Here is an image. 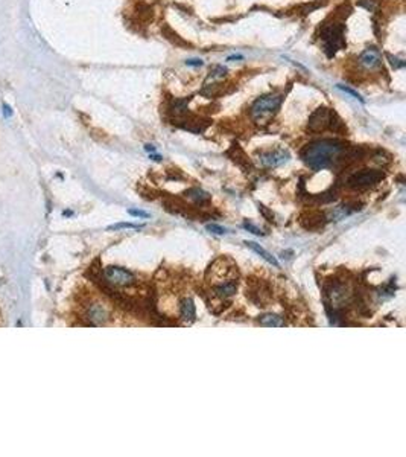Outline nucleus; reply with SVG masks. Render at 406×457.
Masks as SVG:
<instances>
[{
    "label": "nucleus",
    "mask_w": 406,
    "mask_h": 457,
    "mask_svg": "<svg viewBox=\"0 0 406 457\" xmlns=\"http://www.w3.org/2000/svg\"><path fill=\"white\" fill-rule=\"evenodd\" d=\"M345 144L337 139H321L306 145L301 151L303 162L314 171H323L338 160Z\"/></svg>",
    "instance_id": "f257e3e1"
},
{
    "label": "nucleus",
    "mask_w": 406,
    "mask_h": 457,
    "mask_svg": "<svg viewBox=\"0 0 406 457\" xmlns=\"http://www.w3.org/2000/svg\"><path fill=\"white\" fill-rule=\"evenodd\" d=\"M324 302H326V308H332L333 310V317L337 314H341L344 307L352 303V300L355 299V291L356 289L350 285V281L341 279V278H335V279H329L324 287Z\"/></svg>",
    "instance_id": "f03ea898"
},
{
    "label": "nucleus",
    "mask_w": 406,
    "mask_h": 457,
    "mask_svg": "<svg viewBox=\"0 0 406 457\" xmlns=\"http://www.w3.org/2000/svg\"><path fill=\"white\" fill-rule=\"evenodd\" d=\"M282 101H283V96L278 93L263 95L253 102V105L249 108V115L256 122L267 123L280 108Z\"/></svg>",
    "instance_id": "7ed1b4c3"
},
{
    "label": "nucleus",
    "mask_w": 406,
    "mask_h": 457,
    "mask_svg": "<svg viewBox=\"0 0 406 457\" xmlns=\"http://www.w3.org/2000/svg\"><path fill=\"white\" fill-rule=\"evenodd\" d=\"M321 40L324 43V52L329 58H332L339 49L345 46L344 41V26L341 23H330L321 31Z\"/></svg>",
    "instance_id": "20e7f679"
},
{
    "label": "nucleus",
    "mask_w": 406,
    "mask_h": 457,
    "mask_svg": "<svg viewBox=\"0 0 406 457\" xmlns=\"http://www.w3.org/2000/svg\"><path fill=\"white\" fill-rule=\"evenodd\" d=\"M385 178V172L381 169H362L347 178V186L355 191H365L379 185Z\"/></svg>",
    "instance_id": "39448f33"
},
{
    "label": "nucleus",
    "mask_w": 406,
    "mask_h": 457,
    "mask_svg": "<svg viewBox=\"0 0 406 457\" xmlns=\"http://www.w3.org/2000/svg\"><path fill=\"white\" fill-rule=\"evenodd\" d=\"M104 278L111 287H133L137 282V278L134 273H131L127 268H122L117 265H110L104 271Z\"/></svg>",
    "instance_id": "423d86ee"
},
{
    "label": "nucleus",
    "mask_w": 406,
    "mask_h": 457,
    "mask_svg": "<svg viewBox=\"0 0 406 457\" xmlns=\"http://www.w3.org/2000/svg\"><path fill=\"white\" fill-rule=\"evenodd\" d=\"M247 296L249 297L251 302L256 303L257 307L265 308V307H268L271 299H272V291H271V288H270L268 284H265L262 281H257L254 284L251 282Z\"/></svg>",
    "instance_id": "0eeeda50"
},
{
    "label": "nucleus",
    "mask_w": 406,
    "mask_h": 457,
    "mask_svg": "<svg viewBox=\"0 0 406 457\" xmlns=\"http://www.w3.org/2000/svg\"><path fill=\"white\" fill-rule=\"evenodd\" d=\"M329 119H330V110L326 107H319L309 116L307 120V131L311 133H321L329 127Z\"/></svg>",
    "instance_id": "6e6552de"
},
{
    "label": "nucleus",
    "mask_w": 406,
    "mask_h": 457,
    "mask_svg": "<svg viewBox=\"0 0 406 457\" xmlns=\"http://www.w3.org/2000/svg\"><path fill=\"white\" fill-rule=\"evenodd\" d=\"M289 160V152L285 149H274V151H263L259 154V162L263 168H277Z\"/></svg>",
    "instance_id": "1a4fd4ad"
},
{
    "label": "nucleus",
    "mask_w": 406,
    "mask_h": 457,
    "mask_svg": "<svg viewBox=\"0 0 406 457\" xmlns=\"http://www.w3.org/2000/svg\"><path fill=\"white\" fill-rule=\"evenodd\" d=\"M86 318L89 320V325L91 326L104 325L110 318V311L102 303H91L86 311Z\"/></svg>",
    "instance_id": "9d476101"
},
{
    "label": "nucleus",
    "mask_w": 406,
    "mask_h": 457,
    "mask_svg": "<svg viewBox=\"0 0 406 457\" xmlns=\"http://www.w3.org/2000/svg\"><path fill=\"white\" fill-rule=\"evenodd\" d=\"M359 64L367 71H376L382 67V53L376 48H367L359 55Z\"/></svg>",
    "instance_id": "9b49d317"
},
{
    "label": "nucleus",
    "mask_w": 406,
    "mask_h": 457,
    "mask_svg": "<svg viewBox=\"0 0 406 457\" xmlns=\"http://www.w3.org/2000/svg\"><path fill=\"white\" fill-rule=\"evenodd\" d=\"M327 218L324 216V214L321 212H306L304 215L300 216V224L306 229V230H319L323 229L326 224Z\"/></svg>",
    "instance_id": "f8f14e48"
},
{
    "label": "nucleus",
    "mask_w": 406,
    "mask_h": 457,
    "mask_svg": "<svg viewBox=\"0 0 406 457\" xmlns=\"http://www.w3.org/2000/svg\"><path fill=\"white\" fill-rule=\"evenodd\" d=\"M237 291V281L233 279V281H227V282H222L219 285H216L213 288V294L222 300H226L231 296H234Z\"/></svg>",
    "instance_id": "ddd939ff"
},
{
    "label": "nucleus",
    "mask_w": 406,
    "mask_h": 457,
    "mask_svg": "<svg viewBox=\"0 0 406 457\" xmlns=\"http://www.w3.org/2000/svg\"><path fill=\"white\" fill-rule=\"evenodd\" d=\"M180 315L186 323H192L197 318V310H195V303L190 297H184L180 302Z\"/></svg>",
    "instance_id": "4468645a"
},
{
    "label": "nucleus",
    "mask_w": 406,
    "mask_h": 457,
    "mask_svg": "<svg viewBox=\"0 0 406 457\" xmlns=\"http://www.w3.org/2000/svg\"><path fill=\"white\" fill-rule=\"evenodd\" d=\"M227 156H230V159H231L233 162H236L237 165H239L241 168H245V169H249V168H251L249 159L247 157V154H245L244 149H242L239 145H233V146L228 149Z\"/></svg>",
    "instance_id": "2eb2a0df"
},
{
    "label": "nucleus",
    "mask_w": 406,
    "mask_h": 457,
    "mask_svg": "<svg viewBox=\"0 0 406 457\" xmlns=\"http://www.w3.org/2000/svg\"><path fill=\"white\" fill-rule=\"evenodd\" d=\"M245 245H247L248 248H251V250H253V252H256L259 256H262V258H263L265 261H267V262H270L271 265L278 267V261H277V259H275V258H274L270 252L265 250L263 247H260L257 242H253V241H245Z\"/></svg>",
    "instance_id": "dca6fc26"
},
{
    "label": "nucleus",
    "mask_w": 406,
    "mask_h": 457,
    "mask_svg": "<svg viewBox=\"0 0 406 457\" xmlns=\"http://www.w3.org/2000/svg\"><path fill=\"white\" fill-rule=\"evenodd\" d=\"M184 195L189 198V200H192L193 203H197V204H204V203H208L210 201V195L205 192V191H203V189H200V188H190V189H187L186 192H184Z\"/></svg>",
    "instance_id": "f3484780"
},
{
    "label": "nucleus",
    "mask_w": 406,
    "mask_h": 457,
    "mask_svg": "<svg viewBox=\"0 0 406 457\" xmlns=\"http://www.w3.org/2000/svg\"><path fill=\"white\" fill-rule=\"evenodd\" d=\"M259 323L265 328H282L285 326V320L283 317H280L277 314H265L259 318Z\"/></svg>",
    "instance_id": "a211bd4d"
},
{
    "label": "nucleus",
    "mask_w": 406,
    "mask_h": 457,
    "mask_svg": "<svg viewBox=\"0 0 406 457\" xmlns=\"http://www.w3.org/2000/svg\"><path fill=\"white\" fill-rule=\"evenodd\" d=\"M329 128H330V130H333L335 133H339V134H342V133H345V131H347V128H345V125H344V122H342V119H341L337 113H335V112H330Z\"/></svg>",
    "instance_id": "6ab92c4d"
},
{
    "label": "nucleus",
    "mask_w": 406,
    "mask_h": 457,
    "mask_svg": "<svg viewBox=\"0 0 406 457\" xmlns=\"http://www.w3.org/2000/svg\"><path fill=\"white\" fill-rule=\"evenodd\" d=\"M143 226H138V224H133V223H117V224H113V226H108L107 230H120V229H134V230H138L142 229Z\"/></svg>",
    "instance_id": "aec40b11"
},
{
    "label": "nucleus",
    "mask_w": 406,
    "mask_h": 457,
    "mask_svg": "<svg viewBox=\"0 0 406 457\" xmlns=\"http://www.w3.org/2000/svg\"><path fill=\"white\" fill-rule=\"evenodd\" d=\"M337 87H338L339 90H342L344 93H347V95H350V96H352V98H355V99H358L359 102H362V104H363V102H365V101H363V98H362V96H361V95H359L358 92H355L353 89H350V87H347V86H342V84H338Z\"/></svg>",
    "instance_id": "412c9836"
},
{
    "label": "nucleus",
    "mask_w": 406,
    "mask_h": 457,
    "mask_svg": "<svg viewBox=\"0 0 406 457\" xmlns=\"http://www.w3.org/2000/svg\"><path fill=\"white\" fill-rule=\"evenodd\" d=\"M244 229L248 230V232H251L253 235H256V237H263V235H265L257 226H254L253 223H248V221H245V223H244Z\"/></svg>",
    "instance_id": "4be33fe9"
},
{
    "label": "nucleus",
    "mask_w": 406,
    "mask_h": 457,
    "mask_svg": "<svg viewBox=\"0 0 406 457\" xmlns=\"http://www.w3.org/2000/svg\"><path fill=\"white\" fill-rule=\"evenodd\" d=\"M207 230L215 233V235H226V233H228V230L226 227L218 226V224H207Z\"/></svg>",
    "instance_id": "5701e85b"
},
{
    "label": "nucleus",
    "mask_w": 406,
    "mask_h": 457,
    "mask_svg": "<svg viewBox=\"0 0 406 457\" xmlns=\"http://www.w3.org/2000/svg\"><path fill=\"white\" fill-rule=\"evenodd\" d=\"M386 58L389 60V63H391V64H393V67H394V69H402V67H405V61H402V60H399V58L393 57V55L386 53Z\"/></svg>",
    "instance_id": "b1692460"
},
{
    "label": "nucleus",
    "mask_w": 406,
    "mask_h": 457,
    "mask_svg": "<svg viewBox=\"0 0 406 457\" xmlns=\"http://www.w3.org/2000/svg\"><path fill=\"white\" fill-rule=\"evenodd\" d=\"M259 212H260L265 218H267L268 221H274V214H272L271 211H268L263 204H259Z\"/></svg>",
    "instance_id": "393cba45"
},
{
    "label": "nucleus",
    "mask_w": 406,
    "mask_h": 457,
    "mask_svg": "<svg viewBox=\"0 0 406 457\" xmlns=\"http://www.w3.org/2000/svg\"><path fill=\"white\" fill-rule=\"evenodd\" d=\"M128 212H130V215H133V216H140V218H148V216H149V214H148V212L137 211V209H130Z\"/></svg>",
    "instance_id": "a878e982"
},
{
    "label": "nucleus",
    "mask_w": 406,
    "mask_h": 457,
    "mask_svg": "<svg viewBox=\"0 0 406 457\" xmlns=\"http://www.w3.org/2000/svg\"><path fill=\"white\" fill-rule=\"evenodd\" d=\"M186 64L187 66H193V67H200V66H203V61L198 60V58H192V60H187Z\"/></svg>",
    "instance_id": "bb28decb"
},
{
    "label": "nucleus",
    "mask_w": 406,
    "mask_h": 457,
    "mask_svg": "<svg viewBox=\"0 0 406 457\" xmlns=\"http://www.w3.org/2000/svg\"><path fill=\"white\" fill-rule=\"evenodd\" d=\"M3 116L5 118H11L12 116V108L8 104H3Z\"/></svg>",
    "instance_id": "cd10ccee"
},
{
    "label": "nucleus",
    "mask_w": 406,
    "mask_h": 457,
    "mask_svg": "<svg viewBox=\"0 0 406 457\" xmlns=\"http://www.w3.org/2000/svg\"><path fill=\"white\" fill-rule=\"evenodd\" d=\"M244 57L242 55H231V57H228V61H233V60H242Z\"/></svg>",
    "instance_id": "c85d7f7f"
},
{
    "label": "nucleus",
    "mask_w": 406,
    "mask_h": 457,
    "mask_svg": "<svg viewBox=\"0 0 406 457\" xmlns=\"http://www.w3.org/2000/svg\"><path fill=\"white\" fill-rule=\"evenodd\" d=\"M145 148H146V151H151V152H156V148H154L152 145H146Z\"/></svg>",
    "instance_id": "c756f323"
}]
</instances>
